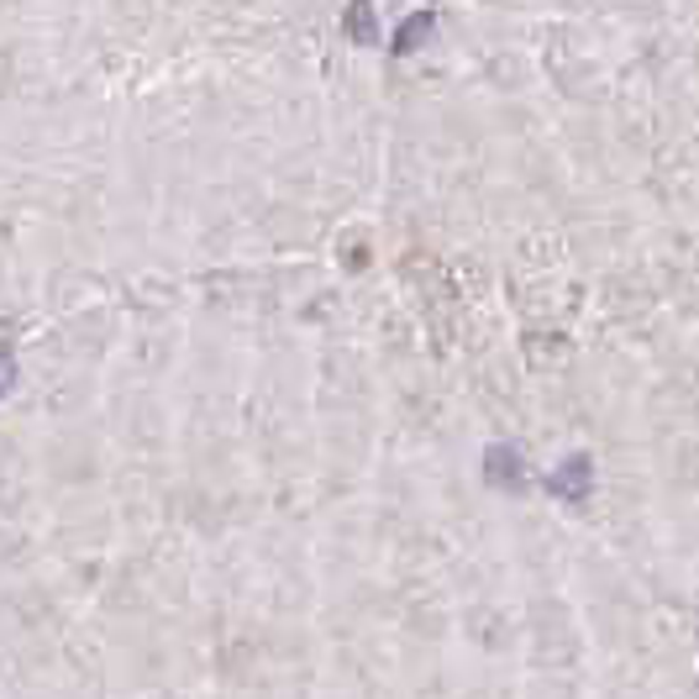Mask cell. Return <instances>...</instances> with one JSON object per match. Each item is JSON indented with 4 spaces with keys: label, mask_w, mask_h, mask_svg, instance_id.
I'll return each instance as SVG.
<instances>
[{
    "label": "cell",
    "mask_w": 699,
    "mask_h": 699,
    "mask_svg": "<svg viewBox=\"0 0 699 699\" xmlns=\"http://www.w3.org/2000/svg\"><path fill=\"white\" fill-rule=\"evenodd\" d=\"M431 32H437V16H431V11H416V16H405V27H400V32H395V42H390V48H395V59L416 53V48H421Z\"/></svg>",
    "instance_id": "3"
},
{
    "label": "cell",
    "mask_w": 699,
    "mask_h": 699,
    "mask_svg": "<svg viewBox=\"0 0 699 699\" xmlns=\"http://www.w3.org/2000/svg\"><path fill=\"white\" fill-rule=\"evenodd\" d=\"M479 468H485V479L494 489H520V485H526V463H520V453L511 447V442H494Z\"/></svg>",
    "instance_id": "2"
},
{
    "label": "cell",
    "mask_w": 699,
    "mask_h": 699,
    "mask_svg": "<svg viewBox=\"0 0 699 699\" xmlns=\"http://www.w3.org/2000/svg\"><path fill=\"white\" fill-rule=\"evenodd\" d=\"M552 485V494H563V500H574V505H584L589 500V489H594V463L584 453H574V457H563V468L548 479Z\"/></svg>",
    "instance_id": "1"
},
{
    "label": "cell",
    "mask_w": 699,
    "mask_h": 699,
    "mask_svg": "<svg viewBox=\"0 0 699 699\" xmlns=\"http://www.w3.org/2000/svg\"><path fill=\"white\" fill-rule=\"evenodd\" d=\"M11 384H16V353L0 347V395H11Z\"/></svg>",
    "instance_id": "5"
},
{
    "label": "cell",
    "mask_w": 699,
    "mask_h": 699,
    "mask_svg": "<svg viewBox=\"0 0 699 699\" xmlns=\"http://www.w3.org/2000/svg\"><path fill=\"white\" fill-rule=\"evenodd\" d=\"M342 27H347L353 42H373V37H379V27H373V5H353V11L342 16Z\"/></svg>",
    "instance_id": "4"
}]
</instances>
